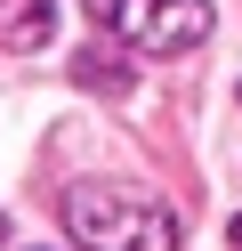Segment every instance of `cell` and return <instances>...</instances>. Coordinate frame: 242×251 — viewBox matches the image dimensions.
I'll return each mask as SVG.
<instances>
[{
	"label": "cell",
	"instance_id": "cell-2",
	"mask_svg": "<svg viewBox=\"0 0 242 251\" xmlns=\"http://www.w3.org/2000/svg\"><path fill=\"white\" fill-rule=\"evenodd\" d=\"M89 17L145 57H186L210 41V0H89Z\"/></svg>",
	"mask_w": 242,
	"mask_h": 251
},
{
	"label": "cell",
	"instance_id": "cell-4",
	"mask_svg": "<svg viewBox=\"0 0 242 251\" xmlns=\"http://www.w3.org/2000/svg\"><path fill=\"white\" fill-rule=\"evenodd\" d=\"M226 235H234V251H242V219H234V227H226Z\"/></svg>",
	"mask_w": 242,
	"mask_h": 251
},
{
	"label": "cell",
	"instance_id": "cell-1",
	"mask_svg": "<svg viewBox=\"0 0 242 251\" xmlns=\"http://www.w3.org/2000/svg\"><path fill=\"white\" fill-rule=\"evenodd\" d=\"M65 227L81 251H177V211L129 178H81L65 195Z\"/></svg>",
	"mask_w": 242,
	"mask_h": 251
},
{
	"label": "cell",
	"instance_id": "cell-3",
	"mask_svg": "<svg viewBox=\"0 0 242 251\" xmlns=\"http://www.w3.org/2000/svg\"><path fill=\"white\" fill-rule=\"evenodd\" d=\"M0 41L8 49H41L48 41V0H8L0 8Z\"/></svg>",
	"mask_w": 242,
	"mask_h": 251
}]
</instances>
